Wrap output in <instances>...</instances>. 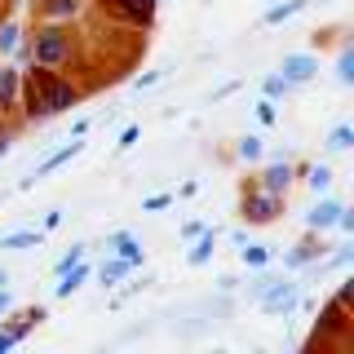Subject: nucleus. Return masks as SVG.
<instances>
[{
	"mask_svg": "<svg viewBox=\"0 0 354 354\" xmlns=\"http://www.w3.org/2000/svg\"><path fill=\"white\" fill-rule=\"evenodd\" d=\"M301 9H306V0H288V5H274V9H266V27H279V22L297 18Z\"/></svg>",
	"mask_w": 354,
	"mask_h": 354,
	"instance_id": "ddd939ff",
	"label": "nucleus"
},
{
	"mask_svg": "<svg viewBox=\"0 0 354 354\" xmlns=\"http://www.w3.org/2000/svg\"><path fill=\"white\" fill-rule=\"evenodd\" d=\"M9 147H14V142H9V138H0V160H5V155H9Z\"/></svg>",
	"mask_w": 354,
	"mask_h": 354,
	"instance_id": "72a5a7b5",
	"label": "nucleus"
},
{
	"mask_svg": "<svg viewBox=\"0 0 354 354\" xmlns=\"http://www.w3.org/2000/svg\"><path fill=\"white\" fill-rule=\"evenodd\" d=\"M142 208H147V213H155V208H169V195H151Z\"/></svg>",
	"mask_w": 354,
	"mask_h": 354,
	"instance_id": "c85d7f7f",
	"label": "nucleus"
},
{
	"mask_svg": "<svg viewBox=\"0 0 354 354\" xmlns=\"http://www.w3.org/2000/svg\"><path fill=\"white\" fill-rule=\"evenodd\" d=\"M133 142H138V124H129L124 133H120V142H115V147H120V151H129Z\"/></svg>",
	"mask_w": 354,
	"mask_h": 354,
	"instance_id": "cd10ccee",
	"label": "nucleus"
},
{
	"mask_svg": "<svg viewBox=\"0 0 354 354\" xmlns=\"http://www.w3.org/2000/svg\"><path fill=\"white\" fill-rule=\"evenodd\" d=\"M14 97H18V71L0 66V106H14Z\"/></svg>",
	"mask_w": 354,
	"mask_h": 354,
	"instance_id": "4468645a",
	"label": "nucleus"
},
{
	"mask_svg": "<svg viewBox=\"0 0 354 354\" xmlns=\"http://www.w3.org/2000/svg\"><path fill=\"white\" fill-rule=\"evenodd\" d=\"M306 182H310V191H315V195H328V186H332V169H328V164H315Z\"/></svg>",
	"mask_w": 354,
	"mask_h": 354,
	"instance_id": "dca6fc26",
	"label": "nucleus"
},
{
	"mask_svg": "<svg viewBox=\"0 0 354 354\" xmlns=\"http://www.w3.org/2000/svg\"><path fill=\"white\" fill-rule=\"evenodd\" d=\"M88 279V266L84 261H75V266H66V270L58 274V283H53V297H71L75 288H80Z\"/></svg>",
	"mask_w": 354,
	"mask_h": 354,
	"instance_id": "1a4fd4ad",
	"label": "nucleus"
},
{
	"mask_svg": "<svg viewBox=\"0 0 354 354\" xmlns=\"http://www.w3.org/2000/svg\"><path fill=\"white\" fill-rule=\"evenodd\" d=\"M31 58H36L40 66H58L66 58V36L58 27H49V31H40L36 44H31Z\"/></svg>",
	"mask_w": 354,
	"mask_h": 354,
	"instance_id": "f03ea898",
	"label": "nucleus"
},
{
	"mask_svg": "<svg viewBox=\"0 0 354 354\" xmlns=\"http://www.w3.org/2000/svg\"><path fill=\"white\" fill-rule=\"evenodd\" d=\"M261 186H266V191H274V195H283L288 186H292V164H288V160H274L270 169H266V177H261Z\"/></svg>",
	"mask_w": 354,
	"mask_h": 354,
	"instance_id": "6e6552de",
	"label": "nucleus"
},
{
	"mask_svg": "<svg viewBox=\"0 0 354 354\" xmlns=\"http://www.w3.org/2000/svg\"><path fill=\"white\" fill-rule=\"evenodd\" d=\"M239 160H261V138H243L239 142Z\"/></svg>",
	"mask_w": 354,
	"mask_h": 354,
	"instance_id": "b1692460",
	"label": "nucleus"
},
{
	"mask_svg": "<svg viewBox=\"0 0 354 354\" xmlns=\"http://www.w3.org/2000/svg\"><path fill=\"white\" fill-rule=\"evenodd\" d=\"M350 142H354V129L350 124H337L332 129V138H328V151L337 155V151H350Z\"/></svg>",
	"mask_w": 354,
	"mask_h": 354,
	"instance_id": "a211bd4d",
	"label": "nucleus"
},
{
	"mask_svg": "<svg viewBox=\"0 0 354 354\" xmlns=\"http://www.w3.org/2000/svg\"><path fill=\"white\" fill-rule=\"evenodd\" d=\"M310 257H315V248H310V243H297V248L283 257V266L288 270H301V266H310Z\"/></svg>",
	"mask_w": 354,
	"mask_h": 354,
	"instance_id": "aec40b11",
	"label": "nucleus"
},
{
	"mask_svg": "<svg viewBox=\"0 0 354 354\" xmlns=\"http://www.w3.org/2000/svg\"><path fill=\"white\" fill-rule=\"evenodd\" d=\"M111 248H115V257H124V261H133V266L142 261V243L133 239L129 230H120V235H111Z\"/></svg>",
	"mask_w": 354,
	"mask_h": 354,
	"instance_id": "9b49d317",
	"label": "nucleus"
},
{
	"mask_svg": "<svg viewBox=\"0 0 354 354\" xmlns=\"http://www.w3.org/2000/svg\"><path fill=\"white\" fill-rule=\"evenodd\" d=\"M239 261L252 266V270H261V266L270 261V248H261V243H248V248H239Z\"/></svg>",
	"mask_w": 354,
	"mask_h": 354,
	"instance_id": "f3484780",
	"label": "nucleus"
},
{
	"mask_svg": "<svg viewBox=\"0 0 354 354\" xmlns=\"http://www.w3.org/2000/svg\"><path fill=\"white\" fill-rule=\"evenodd\" d=\"M292 93V80H283V75H266V97H288Z\"/></svg>",
	"mask_w": 354,
	"mask_h": 354,
	"instance_id": "4be33fe9",
	"label": "nucleus"
},
{
	"mask_svg": "<svg viewBox=\"0 0 354 354\" xmlns=\"http://www.w3.org/2000/svg\"><path fill=\"white\" fill-rule=\"evenodd\" d=\"M9 306H14V297H9V288H0V315H5Z\"/></svg>",
	"mask_w": 354,
	"mask_h": 354,
	"instance_id": "473e14b6",
	"label": "nucleus"
},
{
	"mask_svg": "<svg viewBox=\"0 0 354 354\" xmlns=\"http://www.w3.org/2000/svg\"><path fill=\"white\" fill-rule=\"evenodd\" d=\"M80 151H84V142H66V147H62V151H53V155H49L44 164H36V173H31V177L40 182V177H49L53 169H62V164L71 160V155H80Z\"/></svg>",
	"mask_w": 354,
	"mask_h": 354,
	"instance_id": "9d476101",
	"label": "nucleus"
},
{
	"mask_svg": "<svg viewBox=\"0 0 354 354\" xmlns=\"http://www.w3.org/2000/svg\"><path fill=\"white\" fill-rule=\"evenodd\" d=\"M213 252H217V230L204 226V230L195 235V248L186 252V261H191V266H208V261H213Z\"/></svg>",
	"mask_w": 354,
	"mask_h": 354,
	"instance_id": "0eeeda50",
	"label": "nucleus"
},
{
	"mask_svg": "<svg viewBox=\"0 0 354 354\" xmlns=\"http://www.w3.org/2000/svg\"><path fill=\"white\" fill-rule=\"evenodd\" d=\"M14 341H18V332H0V350H9Z\"/></svg>",
	"mask_w": 354,
	"mask_h": 354,
	"instance_id": "2f4dec72",
	"label": "nucleus"
},
{
	"mask_svg": "<svg viewBox=\"0 0 354 354\" xmlns=\"http://www.w3.org/2000/svg\"><path fill=\"white\" fill-rule=\"evenodd\" d=\"M297 292H301L297 283H279V279H270V288L261 292V315H288V310L297 306Z\"/></svg>",
	"mask_w": 354,
	"mask_h": 354,
	"instance_id": "7ed1b4c3",
	"label": "nucleus"
},
{
	"mask_svg": "<svg viewBox=\"0 0 354 354\" xmlns=\"http://www.w3.org/2000/svg\"><path fill=\"white\" fill-rule=\"evenodd\" d=\"M124 274H133V261H124V257H111V261H102V270H97V279H102L106 288L111 283H120Z\"/></svg>",
	"mask_w": 354,
	"mask_h": 354,
	"instance_id": "f8f14e48",
	"label": "nucleus"
},
{
	"mask_svg": "<svg viewBox=\"0 0 354 354\" xmlns=\"http://www.w3.org/2000/svg\"><path fill=\"white\" fill-rule=\"evenodd\" d=\"M40 239H44L40 230H14V235H5V239H0V248H36Z\"/></svg>",
	"mask_w": 354,
	"mask_h": 354,
	"instance_id": "2eb2a0df",
	"label": "nucleus"
},
{
	"mask_svg": "<svg viewBox=\"0 0 354 354\" xmlns=\"http://www.w3.org/2000/svg\"><path fill=\"white\" fill-rule=\"evenodd\" d=\"M66 106H75V88L62 84L49 66H44V71H31V80H27V115L36 120V124H44L49 115H58Z\"/></svg>",
	"mask_w": 354,
	"mask_h": 354,
	"instance_id": "f257e3e1",
	"label": "nucleus"
},
{
	"mask_svg": "<svg viewBox=\"0 0 354 354\" xmlns=\"http://www.w3.org/2000/svg\"><path fill=\"white\" fill-rule=\"evenodd\" d=\"M257 120H261V124H274V120H279V111H274V97H261V102H257Z\"/></svg>",
	"mask_w": 354,
	"mask_h": 354,
	"instance_id": "393cba45",
	"label": "nucleus"
},
{
	"mask_svg": "<svg viewBox=\"0 0 354 354\" xmlns=\"http://www.w3.org/2000/svg\"><path fill=\"white\" fill-rule=\"evenodd\" d=\"M337 80L341 84H354V53L350 49H341V58H337Z\"/></svg>",
	"mask_w": 354,
	"mask_h": 354,
	"instance_id": "412c9836",
	"label": "nucleus"
},
{
	"mask_svg": "<svg viewBox=\"0 0 354 354\" xmlns=\"http://www.w3.org/2000/svg\"><path fill=\"white\" fill-rule=\"evenodd\" d=\"M75 261H84V248H71V252H66V257H62L58 266H53V270H58V274H62V270H66V266H75Z\"/></svg>",
	"mask_w": 354,
	"mask_h": 354,
	"instance_id": "bb28decb",
	"label": "nucleus"
},
{
	"mask_svg": "<svg viewBox=\"0 0 354 354\" xmlns=\"http://www.w3.org/2000/svg\"><path fill=\"white\" fill-rule=\"evenodd\" d=\"M243 217H248V221H257V226L274 221V217H279V195L261 186L257 195H248V199H243Z\"/></svg>",
	"mask_w": 354,
	"mask_h": 354,
	"instance_id": "20e7f679",
	"label": "nucleus"
},
{
	"mask_svg": "<svg viewBox=\"0 0 354 354\" xmlns=\"http://www.w3.org/2000/svg\"><path fill=\"white\" fill-rule=\"evenodd\" d=\"M120 5H124V14L138 18V22H147L155 14V0H120Z\"/></svg>",
	"mask_w": 354,
	"mask_h": 354,
	"instance_id": "6ab92c4d",
	"label": "nucleus"
},
{
	"mask_svg": "<svg viewBox=\"0 0 354 354\" xmlns=\"http://www.w3.org/2000/svg\"><path fill=\"white\" fill-rule=\"evenodd\" d=\"M151 84H160V71H151V75H138V88H151Z\"/></svg>",
	"mask_w": 354,
	"mask_h": 354,
	"instance_id": "7c9ffc66",
	"label": "nucleus"
},
{
	"mask_svg": "<svg viewBox=\"0 0 354 354\" xmlns=\"http://www.w3.org/2000/svg\"><path fill=\"white\" fill-rule=\"evenodd\" d=\"M279 75H283V80H292V84H306V80H315V75H319V62L310 58V53H288L283 66H279Z\"/></svg>",
	"mask_w": 354,
	"mask_h": 354,
	"instance_id": "39448f33",
	"label": "nucleus"
},
{
	"mask_svg": "<svg viewBox=\"0 0 354 354\" xmlns=\"http://www.w3.org/2000/svg\"><path fill=\"white\" fill-rule=\"evenodd\" d=\"M5 283H9V274H5V270H0V288H5Z\"/></svg>",
	"mask_w": 354,
	"mask_h": 354,
	"instance_id": "f704fd0d",
	"label": "nucleus"
},
{
	"mask_svg": "<svg viewBox=\"0 0 354 354\" xmlns=\"http://www.w3.org/2000/svg\"><path fill=\"white\" fill-rule=\"evenodd\" d=\"M18 49V22H5L0 27V53H14Z\"/></svg>",
	"mask_w": 354,
	"mask_h": 354,
	"instance_id": "5701e85b",
	"label": "nucleus"
},
{
	"mask_svg": "<svg viewBox=\"0 0 354 354\" xmlns=\"http://www.w3.org/2000/svg\"><path fill=\"white\" fill-rule=\"evenodd\" d=\"M53 226H62V208H53V213L44 217V230H53Z\"/></svg>",
	"mask_w": 354,
	"mask_h": 354,
	"instance_id": "c756f323",
	"label": "nucleus"
},
{
	"mask_svg": "<svg viewBox=\"0 0 354 354\" xmlns=\"http://www.w3.org/2000/svg\"><path fill=\"white\" fill-rule=\"evenodd\" d=\"M341 208H346L341 199H319V204L306 213V226H310V230H328V226H337Z\"/></svg>",
	"mask_w": 354,
	"mask_h": 354,
	"instance_id": "423d86ee",
	"label": "nucleus"
},
{
	"mask_svg": "<svg viewBox=\"0 0 354 354\" xmlns=\"http://www.w3.org/2000/svg\"><path fill=\"white\" fill-rule=\"evenodd\" d=\"M44 9H49L53 18H66V14H75V0H49Z\"/></svg>",
	"mask_w": 354,
	"mask_h": 354,
	"instance_id": "a878e982",
	"label": "nucleus"
}]
</instances>
